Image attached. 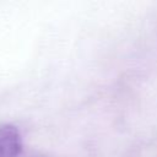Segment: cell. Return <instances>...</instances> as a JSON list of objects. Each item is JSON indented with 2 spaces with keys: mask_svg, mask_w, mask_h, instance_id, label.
<instances>
[{
  "mask_svg": "<svg viewBox=\"0 0 157 157\" xmlns=\"http://www.w3.org/2000/svg\"><path fill=\"white\" fill-rule=\"evenodd\" d=\"M22 150L20 131L13 125L0 126V157H17Z\"/></svg>",
  "mask_w": 157,
  "mask_h": 157,
  "instance_id": "6da1fadb",
  "label": "cell"
}]
</instances>
